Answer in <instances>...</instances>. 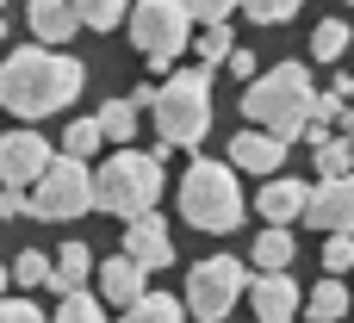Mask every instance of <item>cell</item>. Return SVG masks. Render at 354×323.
<instances>
[{
    "mask_svg": "<svg viewBox=\"0 0 354 323\" xmlns=\"http://www.w3.org/2000/svg\"><path fill=\"white\" fill-rule=\"evenodd\" d=\"M87 87V62L56 50V44H25V50H6L0 62V106L12 118H50V112H68Z\"/></svg>",
    "mask_w": 354,
    "mask_h": 323,
    "instance_id": "6da1fadb",
    "label": "cell"
},
{
    "mask_svg": "<svg viewBox=\"0 0 354 323\" xmlns=\"http://www.w3.org/2000/svg\"><path fill=\"white\" fill-rule=\"evenodd\" d=\"M311 100H317V81L305 62H274L268 75H255L243 87V118L274 131L280 143H299L305 137V118H311Z\"/></svg>",
    "mask_w": 354,
    "mask_h": 323,
    "instance_id": "7a4b0ae2",
    "label": "cell"
},
{
    "mask_svg": "<svg viewBox=\"0 0 354 323\" xmlns=\"http://www.w3.org/2000/svg\"><path fill=\"white\" fill-rule=\"evenodd\" d=\"M149 112H156V143H168V149H199L205 131H212V68H174V75L156 87Z\"/></svg>",
    "mask_w": 354,
    "mask_h": 323,
    "instance_id": "3957f363",
    "label": "cell"
},
{
    "mask_svg": "<svg viewBox=\"0 0 354 323\" xmlns=\"http://www.w3.org/2000/svg\"><path fill=\"white\" fill-rule=\"evenodd\" d=\"M162 205V156L156 149H118L93 168V212L137 218Z\"/></svg>",
    "mask_w": 354,
    "mask_h": 323,
    "instance_id": "277c9868",
    "label": "cell"
},
{
    "mask_svg": "<svg viewBox=\"0 0 354 323\" xmlns=\"http://www.w3.org/2000/svg\"><path fill=\"white\" fill-rule=\"evenodd\" d=\"M180 218L205 237H230L243 224V187H236V168L230 162H212L199 156L187 174H180Z\"/></svg>",
    "mask_w": 354,
    "mask_h": 323,
    "instance_id": "5b68a950",
    "label": "cell"
},
{
    "mask_svg": "<svg viewBox=\"0 0 354 323\" xmlns=\"http://www.w3.org/2000/svg\"><path fill=\"white\" fill-rule=\"evenodd\" d=\"M31 193V218H44V224H68V218H87L93 212V168L81 162V156H50L44 162V174L25 187Z\"/></svg>",
    "mask_w": 354,
    "mask_h": 323,
    "instance_id": "8992f818",
    "label": "cell"
},
{
    "mask_svg": "<svg viewBox=\"0 0 354 323\" xmlns=\"http://www.w3.org/2000/svg\"><path fill=\"white\" fill-rule=\"evenodd\" d=\"M124 25H131V44L149 56V68H168V62L193 44V12H187V0H137V6L124 12Z\"/></svg>",
    "mask_w": 354,
    "mask_h": 323,
    "instance_id": "52a82bcc",
    "label": "cell"
},
{
    "mask_svg": "<svg viewBox=\"0 0 354 323\" xmlns=\"http://www.w3.org/2000/svg\"><path fill=\"white\" fill-rule=\"evenodd\" d=\"M243 286H249V261H236V255H205L199 268H187L180 305H187V317H199V323H224L236 311Z\"/></svg>",
    "mask_w": 354,
    "mask_h": 323,
    "instance_id": "ba28073f",
    "label": "cell"
},
{
    "mask_svg": "<svg viewBox=\"0 0 354 323\" xmlns=\"http://www.w3.org/2000/svg\"><path fill=\"white\" fill-rule=\"evenodd\" d=\"M124 255H131L143 274H162V268H174V230H168V218H156V212H137V218H124Z\"/></svg>",
    "mask_w": 354,
    "mask_h": 323,
    "instance_id": "9c48e42d",
    "label": "cell"
},
{
    "mask_svg": "<svg viewBox=\"0 0 354 323\" xmlns=\"http://www.w3.org/2000/svg\"><path fill=\"white\" fill-rule=\"evenodd\" d=\"M243 299H249L255 323H292V317H299V305H305L286 268H261V274L243 286Z\"/></svg>",
    "mask_w": 354,
    "mask_h": 323,
    "instance_id": "30bf717a",
    "label": "cell"
},
{
    "mask_svg": "<svg viewBox=\"0 0 354 323\" xmlns=\"http://www.w3.org/2000/svg\"><path fill=\"white\" fill-rule=\"evenodd\" d=\"M305 224H311V230H354V168L311 187V199H305Z\"/></svg>",
    "mask_w": 354,
    "mask_h": 323,
    "instance_id": "8fae6325",
    "label": "cell"
},
{
    "mask_svg": "<svg viewBox=\"0 0 354 323\" xmlns=\"http://www.w3.org/2000/svg\"><path fill=\"white\" fill-rule=\"evenodd\" d=\"M50 156H56V149H50L37 131H6V137H0V181H6V187H31Z\"/></svg>",
    "mask_w": 354,
    "mask_h": 323,
    "instance_id": "7c38bea8",
    "label": "cell"
},
{
    "mask_svg": "<svg viewBox=\"0 0 354 323\" xmlns=\"http://www.w3.org/2000/svg\"><path fill=\"white\" fill-rule=\"evenodd\" d=\"M230 168H243V174H280L286 168V143L274 137V131H261V124H249V131H236L230 137Z\"/></svg>",
    "mask_w": 354,
    "mask_h": 323,
    "instance_id": "4fadbf2b",
    "label": "cell"
},
{
    "mask_svg": "<svg viewBox=\"0 0 354 323\" xmlns=\"http://www.w3.org/2000/svg\"><path fill=\"white\" fill-rule=\"evenodd\" d=\"M305 199H311L305 181H292V174H268L261 193H255V218H268V224H299V218H305Z\"/></svg>",
    "mask_w": 354,
    "mask_h": 323,
    "instance_id": "5bb4252c",
    "label": "cell"
},
{
    "mask_svg": "<svg viewBox=\"0 0 354 323\" xmlns=\"http://www.w3.org/2000/svg\"><path fill=\"white\" fill-rule=\"evenodd\" d=\"M93 280H100V299H106V305H118V311H124L131 299H143V293H149V274H143L124 249H118V255H106V261H93Z\"/></svg>",
    "mask_w": 354,
    "mask_h": 323,
    "instance_id": "9a60e30c",
    "label": "cell"
},
{
    "mask_svg": "<svg viewBox=\"0 0 354 323\" xmlns=\"http://www.w3.org/2000/svg\"><path fill=\"white\" fill-rule=\"evenodd\" d=\"M25 25H31L37 44H56V50H68V37L81 31V19H75L68 0H31V6H25Z\"/></svg>",
    "mask_w": 354,
    "mask_h": 323,
    "instance_id": "2e32d148",
    "label": "cell"
},
{
    "mask_svg": "<svg viewBox=\"0 0 354 323\" xmlns=\"http://www.w3.org/2000/svg\"><path fill=\"white\" fill-rule=\"evenodd\" d=\"M348 311H354V293L342 286V274L317 280V286H311V299H305V317H311V323H342Z\"/></svg>",
    "mask_w": 354,
    "mask_h": 323,
    "instance_id": "e0dca14e",
    "label": "cell"
},
{
    "mask_svg": "<svg viewBox=\"0 0 354 323\" xmlns=\"http://www.w3.org/2000/svg\"><path fill=\"white\" fill-rule=\"evenodd\" d=\"M93 280V249L87 243H62V255L50 261V286L56 293H75V286H87Z\"/></svg>",
    "mask_w": 354,
    "mask_h": 323,
    "instance_id": "ac0fdd59",
    "label": "cell"
},
{
    "mask_svg": "<svg viewBox=\"0 0 354 323\" xmlns=\"http://www.w3.org/2000/svg\"><path fill=\"white\" fill-rule=\"evenodd\" d=\"M249 268H292V224H268L249 249Z\"/></svg>",
    "mask_w": 354,
    "mask_h": 323,
    "instance_id": "d6986e66",
    "label": "cell"
},
{
    "mask_svg": "<svg viewBox=\"0 0 354 323\" xmlns=\"http://www.w3.org/2000/svg\"><path fill=\"white\" fill-rule=\"evenodd\" d=\"M118 323H187V305L168 299V293H143V299L124 305V317H118Z\"/></svg>",
    "mask_w": 354,
    "mask_h": 323,
    "instance_id": "ffe728a7",
    "label": "cell"
},
{
    "mask_svg": "<svg viewBox=\"0 0 354 323\" xmlns=\"http://www.w3.org/2000/svg\"><path fill=\"white\" fill-rule=\"evenodd\" d=\"M193 50H199V68H224V56L236 50L230 19H218V25H205V31H193Z\"/></svg>",
    "mask_w": 354,
    "mask_h": 323,
    "instance_id": "44dd1931",
    "label": "cell"
},
{
    "mask_svg": "<svg viewBox=\"0 0 354 323\" xmlns=\"http://www.w3.org/2000/svg\"><path fill=\"white\" fill-rule=\"evenodd\" d=\"M93 118H100V131H106L112 143H131V137H137V124H143V112H137L131 100H106Z\"/></svg>",
    "mask_w": 354,
    "mask_h": 323,
    "instance_id": "7402d4cb",
    "label": "cell"
},
{
    "mask_svg": "<svg viewBox=\"0 0 354 323\" xmlns=\"http://www.w3.org/2000/svg\"><path fill=\"white\" fill-rule=\"evenodd\" d=\"M50 323H106V299H93L87 286H75V293L56 299V317Z\"/></svg>",
    "mask_w": 354,
    "mask_h": 323,
    "instance_id": "603a6c76",
    "label": "cell"
},
{
    "mask_svg": "<svg viewBox=\"0 0 354 323\" xmlns=\"http://www.w3.org/2000/svg\"><path fill=\"white\" fill-rule=\"evenodd\" d=\"M6 280H12V286H25V293L50 286V255H44V249H19V255H12V268H6Z\"/></svg>",
    "mask_w": 354,
    "mask_h": 323,
    "instance_id": "cb8c5ba5",
    "label": "cell"
},
{
    "mask_svg": "<svg viewBox=\"0 0 354 323\" xmlns=\"http://www.w3.org/2000/svg\"><path fill=\"white\" fill-rule=\"evenodd\" d=\"M75 6V19L87 25V31H112V25H124V12H131V0H68Z\"/></svg>",
    "mask_w": 354,
    "mask_h": 323,
    "instance_id": "d4e9b609",
    "label": "cell"
},
{
    "mask_svg": "<svg viewBox=\"0 0 354 323\" xmlns=\"http://www.w3.org/2000/svg\"><path fill=\"white\" fill-rule=\"evenodd\" d=\"M348 37H354L348 19H324V25L311 31V56H317V62H336V56L348 50Z\"/></svg>",
    "mask_w": 354,
    "mask_h": 323,
    "instance_id": "484cf974",
    "label": "cell"
},
{
    "mask_svg": "<svg viewBox=\"0 0 354 323\" xmlns=\"http://www.w3.org/2000/svg\"><path fill=\"white\" fill-rule=\"evenodd\" d=\"M100 143H106L100 118H68V131H62V149H68V156H81V162H87V156H93Z\"/></svg>",
    "mask_w": 354,
    "mask_h": 323,
    "instance_id": "4316f807",
    "label": "cell"
},
{
    "mask_svg": "<svg viewBox=\"0 0 354 323\" xmlns=\"http://www.w3.org/2000/svg\"><path fill=\"white\" fill-rule=\"evenodd\" d=\"M317 149V174L330 181V174H348L354 168V156H348V137H324V143H311Z\"/></svg>",
    "mask_w": 354,
    "mask_h": 323,
    "instance_id": "83f0119b",
    "label": "cell"
},
{
    "mask_svg": "<svg viewBox=\"0 0 354 323\" xmlns=\"http://www.w3.org/2000/svg\"><path fill=\"white\" fill-rule=\"evenodd\" d=\"M255 25H286V19H299V0H236Z\"/></svg>",
    "mask_w": 354,
    "mask_h": 323,
    "instance_id": "f1b7e54d",
    "label": "cell"
},
{
    "mask_svg": "<svg viewBox=\"0 0 354 323\" xmlns=\"http://www.w3.org/2000/svg\"><path fill=\"white\" fill-rule=\"evenodd\" d=\"M324 268H330V274H348V268H354V230H330V243H324Z\"/></svg>",
    "mask_w": 354,
    "mask_h": 323,
    "instance_id": "f546056e",
    "label": "cell"
},
{
    "mask_svg": "<svg viewBox=\"0 0 354 323\" xmlns=\"http://www.w3.org/2000/svg\"><path fill=\"white\" fill-rule=\"evenodd\" d=\"M0 323H50V317H44L31 299H6V293H0Z\"/></svg>",
    "mask_w": 354,
    "mask_h": 323,
    "instance_id": "4dcf8cb0",
    "label": "cell"
},
{
    "mask_svg": "<svg viewBox=\"0 0 354 323\" xmlns=\"http://www.w3.org/2000/svg\"><path fill=\"white\" fill-rule=\"evenodd\" d=\"M0 218H31V193H25V187H6V181H0Z\"/></svg>",
    "mask_w": 354,
    "mask_h": 323,
    "instance_id": "1f68e13d",
    "label": "cell"
},
{
    "mask_svg": "<svg viewBox=\"0 0 354 323\" xmlns=\"http://www.w3.org/2000/svg\"><path fill=\"white\" fill-rule=\"evenodd\" d=\"M187 12H193V19H205V25H218V19H230V12H236V0H187Z\"/></svg>",
    "mask_w": 354,
    "mask_h": 323,
    "instance_id": "d6a6232c",
    "label": "cell"
},
{
    "mask_svg": "<svg viewBox=\"0 0 354 323\" xmlns=\"http://www.w3.org/2000/svg\"><path fill=\"white\" fill-rule=\"evenodd\" d=\"M224 68H230L236 81H255V56H249V50H230V56H224Z\"/></svg>",
    "mask_w": 354,
    "mask_h": 323,
    "instance_id": "836d02e7",
    "label": "cell"
},
{
    "mask_svg": "<svg viewBox=\"0 0 354 323\" xmlns=\"http://www.w3.org/2000/svg\"><path fill=\"white\" fill-rule=\"evenodd\" d=\"M348 156H354V118H348Z\"/></svg>",
    "mask_w": 354,
    "mask_h": 323,
    "instance_id": "e575fe53",
    "label": "cell"
},
{
    "mask_svg": "<svg viewBox=\"0 0 354 323\" xmlns=\"http://www.w3.org/2000/svg\"><path fill=\"white\" fill-rule=\"evenodd\" d=\"M0 44H6V19H0Z\"/></svg>",
    "mask_w": 354,
    "mask_h": 323,
    "instance_id": "d590c367",
    "label": "cell"
},
{
    "mask_svg": "<svg viewBox=\"0 0 354 323\" xmlns=\"http://www.w3.org/2000/svg\"><path fill=\"white\" fill-rule=\"evenodd\" d=\"M0 293H6V268H0Z\"/></svg>",
    "mask_w": 354,
    "mask_h": 323,
    "instance_id": "8d00e7d4",
    "label": "cell"
},
{
    "mask_svg": "<svg viewBox=\"0 0 354 323\" xmlns=\"http://www.w3.org/2000/svg\"><path fill=\"white\" fill-rule=\"evenodd\" d=\"M0 6H6V0H0Z\"/></svg>",
    "mask_w": 354,
    "mask_h": 323,
    "instance_id": "74e56055",
    "label": "cell"
},
{
    "mask_svg": "<svg viewBox=\"0 0 354 323\" xmlns=\"http://www.w3.org/2000/svg\"><path fill=\"white\" fill-rule=\"evenodd\" d=\"M348 6H354V0H348Z\"/></svg>",
    "mask_w": 354,
    "mask_h": 323,
    "instance_id": "f35d334b",
    "label": "cell"
}]
</instances>
